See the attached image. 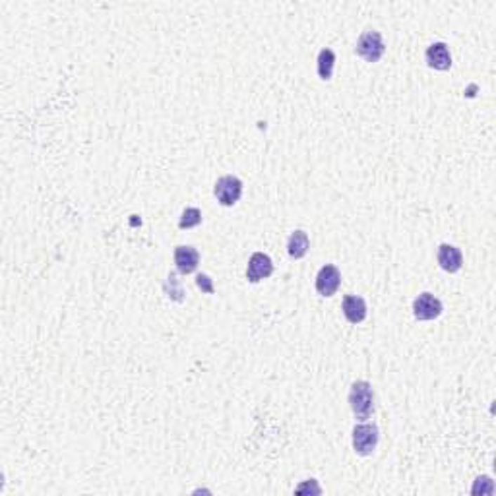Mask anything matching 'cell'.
<instances>
[{
	"label": "cell",
	"instance_id": "cell-1",
	"mask_svg": "<svg viewBox=\"0 0 496 496\" xmlns=\"http://www.w3.org/2000/svg\"><path fill=\"white\" fill-rule=\"evenodd\" d=\"M349 405H351V411L359 421L370 419V415L374 413V392H372V386L365 382V380L353 382L351 390H349Z\"/></svg>",
	"mask_w": 496,
	"mask_h": 496
},
{
	"label": "cell",
	"instance_id": "cell-2",
	"mask_svg": "<svg viewBox=\"0 0 496 496\" xmlns=\"http://www.w3.org/2000/svg\"><path fill=\"white\" fill-rule=\"evenodd\" d=\"M355 51H357V55H359L360 58H365L367 63H378L386 53L384 39H382V35L378 32L360 33Z\"/></svg>",
	"mask_w": 496,
	"mask_h": 496
},
{
	"label": "cell",
	"instance_id": "cell-3",
	"mask_svg": "<svg viewBox=\"0 0 496 496\" xmlns=\"http://www.w3.org/2000/svg\"><path fill=\"white\" fill-rule=\"evenodd\" d=\"M214 194H216L217 202L225 206V208H231L242 196V183L240 178L233 175H225L221 178H217L216 186H214Z\"/></svg>",
	"mask_w": 496,
	"mask_h": 496
},
{
	"label": "cell",
	"instance_id": "cell-4",
	"mask_svg": "<svg viewBox=\"0 0 496 496\" xmlns=\"http://www.w3.org/2000/svg\"><path fill=\"white\" fill-rule=\"evenodd\" d=\"M378 446L377 424H355L353 429V448L359 456H370Z\"/></svg>",
	"mask_w": 496,
	"mask_h": 496
},
{
	"label": "cell",
	"instance_id": "cell-5",
	"mask_svg": "<svg viewBox=\"0 0 496 496\" xmlns=\"http://www.w3.org/2000/svg\"><path fill=\"white\" fill-rule=\"evenodd\" d=\"M442 314V303L440 299L432 295V293H421L413 301V316L417 320L429 322L438 318Z\"/></svg>",
	"mask_w": 496,
	"mask_h": 496
},
{
	"label": "cell",
	"instance_id": "cell-6",
	"mask_svg": "<svg viewBox=\"0 0 496 496\" xmlns=\"http://www.w3.org/2000/svg\"><path fill=\"white\" fill-rule=\"evenodd\" d=\"M341 285V272L334 264L322 266L316 275V291L322 296H334Z\"/></svg>",
	"mask_w": 496,
	"mask_h": 496
},
{
	"label": "cell",
	"instance_id": "cell-7",
	"mask_svg": "<svg viewBox=\"0 0 496 496\" xmlns=\"http://www.w3.org/2000/svg\"><path fill=\"white\" fill-rule=\"evenodd\" d=\"M273 273V262L272 258L264 254V252H254L250 260H248L247 268V280L250 283H258V281L270 278Z\"/></svg>",
	"mask_w": 496,
	"mask_h": 496
},
{
	"label": "cell",
	"instance_id": "cell-8",
	"mask_svg": "<svg viewBox=\"0 0 496 496\" xmlns=\"http://www.w3.org/2000/svg\"><path fill=\"white\" fill-rule=\"evenodd\" d=\"M424 58H426V65L434 68V70H440V72H446L452 68V55H450V48L446 43H432L431 47L426 48L424 53Z\"/></svg>",
	"mask_w": 496,
	"mask_h": 496
},
{
	"label": "cell",
	"instance_id": "cell-9",
	"mask_svg": "<svg viewBox=\"0 0 496 496\" xmlns=\"http://www.w3.org/2000/svg\"><path fill=\"white\" fill-rule=\"evenodd\" d=\"M436 260H438L442 270L448 273L459 272L464 266V256H462L459 248L454 244H440L436 250Z\"/></svg>",
	"mask_w": 496,
	"mask_h": 496
},
{
	"label": "cell",
	"instance_id": "cell-10",
	"mask_svg": "<svg viewBox=\"0 0 496 496\" xmlns=\"http://www.w3.org/2000/svg\"><path fill=\"white\" fill-rule=\"evenodd\" d=\"M198 264H200V254H198L196 248L186 247V244L175 248V266L178 273L188 275V273L196 272Z\"/></svg>",
	"mask_w": 496,
	"mask_h": 496
},
{
	"label": "cell",
	"instance_id": "cell-11",
	"mask_svg": "<svg viewBox=\"0 0 496 496\" xmlns=\"http://www.w3.org/2000/svg\"><path fill=\"white\" fill-rule=\"evenodd\" d=\"M344 316L351 324H359L367 318V303L359 295H347L344 299Z\"/></svg>",
	"mask_w": 496,
	"mask_h": 496
},
{
	"label": "cell",
	"instance_id": "cell-12",
	"mask_svg": "<svg viewBox=\"0 0 496 496\" xmlns=\"http://www.w3.org/2000/svg\"><path fill=\"white\" fill-rule=\"evenodd\" d=\"M308 248H311V239H308L306 233L301 231V229L291 233V237H289L287 240L289 256L295 258V260H301V258L306 256Z\"/></svg>",
	"mask_w": 496,
	"mask_h": 496
},
{
	"label": "cell",
	"instance_id": "cell-13",
	"mask_svg": "<svg viewBox=\"0 0 496 496\" xmlns=\"http://www.w3.org/2000/svg\"><path fill=\"white\" fill-rule=\"evenodd\" d=\"M316 66H318V76H320V80H332L334 66H336V53L328 47L322 48L320 53H318V58H316Z\"/></svg>",
	"mask_w": 496,
	"mask_h": 496
},
{
	"label": "cell",
	"instance_id": "cell-14",
	"mask_svg": "<svg viewBox=\"0 0 496 496\" xmlns=\"http://www.w3.org/2000/svg\"><path fill=\"white\" fill-rule=\"evenodd\" d=\"M202 223V211L198 208H186L183 211V216L178 219V227L181 229H192Z\"/></svg>",
	"mask_w": 496,
	"mask_h": 496
},
{
	"label": "cell",
	"instance_id": "cell-15",
	"mask_svg": "<svg viewBox=\"0 0 496 496\" xmlns=\"http://www.w3.org/2000/svg\"><path fill=\"white\" fill-rule=\"evenodd\" d=\"M473 495H492L495 492V485H492V479L490 477H487V475H483V477H479V479L475 481V485H473L471 488Z\"/></svg>",
	"mask_w": 496,
	"mask_h": 496
},
{
	"label": "cell",
	"instance_id": "cell-16",
	"mask_svg": "<svg viewBox=\"0 0 496 496\" xmlns=\"http://www.w3.org/2000/svg\"><path fill=\"white\" fill-rule=\"evenodd\" d=\"M196 283H198V287L202 289V291H206V293H214V287H211V281H209L208 275H198L196 278Z\"/></svg>",
	"mask_w": 496,
	"mask_h": 496
}]
</instances>
